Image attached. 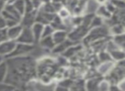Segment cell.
Wrapping results in <instances>:
<instances>
[{
	"label": "cell",
	"mask_w": 125,
	"mask_h": 91,
	"mask_svg": "<svg viewBox=\"0 0 125 91\" xmlns=\"http://www.w3.org/2000/svg\"><path fill=\"white\" fill-rule=\"evenodd\" d=\"M109 32L111 34H112L113 36L123 34H124V25L121 24V23H116V24L111 25Z\"/></svg>",
	"instance_id": "19"
},
{
	"label": "cell",
	"mask_w": 125,
	"mask_h": 91,
	"mask_svg": "<svg viewBox=\"0 0 125 91\" xmlns=\"http://www.w3.org/2000/svg\"><path fill=\"white\" fill-rule=\"evenodd\" d=\"M102 80V78H98V77H94L84 83V88L86 91H99V82Z\"/></svg>",
	"instance_id": "11"
},
{
	"label": "cell",
	"mask_w": 125,
	"mask_h": 91,
	"mask_svg": "<svg viewBox=\"0 0 125 91\" xmlns=\"http://www.w3.org/2000/svg\"><path fill=\"white\" fill-rule=\"evenodd\" d=\"M31 91H32V90H31Z\"/></svg>",
	"instance_id": "45"
},
{
	"label": "cell",
	"mask_w": 125,
	"mask_h": 91,
	"mask_svg": "<svg viewBox=\"0 0 125 91\" xmlns=\"http://www.w3.org/2000/svg\"><path fill=\"white\" fill-rule=\"evenodd\" d=\"M89 28L83 25H79L75 27L70 33H68V39L72 42H76L80 40H82L87 35Z\"/></svg>",
	"instance_id": "4"
},
{
	"label": "cell",
	"mask_w": 125,
	"mask_h": 91,
	"mask_svg": "<svg viewBox=\"0 0 125 91\" xmlns=\"http://www.w3.org/2000/svg\"><path fill=\"white\" fill-rule=\"evenodd\" d=\"M110 2L116 7V10H124V0H110Z\"/></svg>",
	"instance_id": "31"
},
{
	"label": "cell",
	"mask_w": 125,
	"mask_h": 91,
	"mask_svg": "<svg viewBox=\"0 0 125 91\" xmlns=\"http://www.w3.org/2000/svg\"><path fill=\"white\" fill-rule=\"evenodd\" d=\"M8 73V65L6 60H4L0 64V82L4 81Z\"/></svg>",
	"instance_id": "24"
},
{
	"label": "cell",
	"mask_w": 125,
	"mask_h": 91,
	"mask_svg": "<svg viewBox=\"0 0 125 91\" xmlns=\"http://www.w3.org/2000/svg\"><path fill=\"white\" fill-rule=\"evenodd\" d=\"M109 86H110V82L107 80H101L99 82V91H109Z\"/></svg>",
	"instance_id": "32"
},
{
	"label": "cell",
	"mask_w": 125,
	"mask_h": 91,
	"mask_svg": "<svg viewBox=\"0 0 125 91\" xmlns=\"http://www.w3.org/2000/svg\"><path fill=\"white\" fill-rule=\"evenodd\" d=\"M55 30L53 29L52 26L50 24H47V25H44V28H43V31H42V35H41V38H45V37H48V36H52V34Z\"/></svg>",
	"instance_id": "26"
},
{
	"label": "cell",
	"mask_w": 125,
	"mask_h": 91,
	"mask_svg": "<svg viewBox=\"0 0 125 91\" xmlns=\"http://www.w3.org/2000/svg\"><path fill=\"white\" fill-rule=\"evenodd\" d=\"M115 65V64L113 63V61H109V62H104L102 63L99 67V72L102 75H107L111 70L113 68V66Z\"/></svg>",
	"instance_id": "17"
},
{
	"label": "cell",
	"mask_w": 125,
	"mask_h": 91,
	"mask_svg": "<svg viewBox=\"0 0 125 91\" xmlns=\"http://www.w3.org/2000/svg\"><path fill=\"white\" fill-rule=\"evenodd\" d=\"M58 84L63 86V87L68 88V89H70V88L72 87V85L74 84V82H73V81H71V80H70V79H66V80L61 81V82H59Z\"/></svg>",
	"instance_id": "36"
},
{
	"label": "cell",
	"mask_w": 125,
	"mask_h": 91,
	"mask_svg": "<svg viewBox=\"0 0 125 91\" xmlns=\"http://www.w3.org/2000/svg\"><path fill=\"white\" fill-rule=\"evenodd\" d=\"M52 37L55 45L57 46L68 39V32L66 30H55Z\"/></svg>",
	"instance_id": "10"
},
{
	"label": "cell",
	"mask_w": 125,
	"mask_h": 91,
	"mask_svg": "<svg viewBox=\"0 0 125 91\" xmlns=\"http://www.w3.org/2000/svg\"><path fill=\"white\" fill-rule=\"evenodd\" d=\"M34 7H33V4H32L31 0H25V12L24 13H28L31 11H34Z\"/></svg>",
	"instance_id": "34"
},
{
	"label": "cell",
	"mask_w": 125,
	"mask_h": 91,
	"mask_svg": "<svg viewBox=\"0 0 125 91\" xmlns=\"http://www.w3.org/2000/svg\"><path fill=\"white\" fill-rule=\"evenodd\" d=\"M16 89V88L11 84L5 82H0V91H15Z\"/></svg>",
	"instance_id": "29"
},
{
	"label": "cell",
	"mask_w": 125,
	"mask_h": 91,
	"mask_svg": "<svg viewBox=\"0 0 125 91\" xmlns=\"http://www.w3.org/2000/svg\"><path fill=\"white\" fill-rule=\"evenodd\" d=\"M8 40L7 36V28H3V29H0V43L4 40Z\"/></svg>",
	"instance_id": "37"
},
{
	"label": "cell",
	"mask_w": 125,
	"mask_h": 91,
	"mask_svg": "<svg viewBox=\"0 0 125 91\" xmlns=\"http://www.w3.org/2000/svg\"><path fill=\"white\" fill-rule=\"evenodd\" d=\"M99 58L101 61V63H104V62H109V61H113L111 59V56H110L109 53L107 51H101L99 54Z\"/></svg>",
	"instance_id": "28"
},
{
	"label": "cell",
	"mask_w": 125,
	"mask_h": 91,
	"mask_svg": "<svg viewBox=\"0 0 125 91\" xmlns=\"http://www.w3.org/2000/svg\"><path fill=\"white\" fill-rule=\"evenodd\" d=\"M21 30H22V26H21L20 23L17 25H15V26L7 28L8 40H16V39L18 38V36H19L20 34H21Z\"/></svg>",
	"instance_id": "9"
},
{
	"label": "cell",
	"mask_w": 125,
	"mask_h": 91,
	"mask_svg": "<svg viewBox=\"0 0 125 91\" xmlns=\"http://www.w3.org/2000/svg\"><path fill=\"white\" fill-rule=\"evenodd\" d=\"M33 49V45H28V44L16 43L14 50L10 55L6 57V58H16V57H22L31 53Z\"/></svg>",
	"instance_id": "3"
},
{
	"label": "cell",
	"mask_w": 125,
	"mask_h": 91,
	"mask_svg": "<svg viewBox=\"0 0 125 91\" xmlns=\"http://www.w3.org/2000/svg\"><path fill=\"white\" fill-rule=\"evenodd\" d=\"M70 91H86L84 88V83H82V82H74L72 87L70 89Z\"/></svg>",
	"instance_id": "30"
},
{
	"label": "cell",
	"mask_w": 125,
	"mask_h": 91,
	"mask_svg": "<svg viewBox=\"0 0 125 91\" xmlns=\"http://www.w3.org/2000/svg\"><path fill=\"white\" fill-rule=\"evenodd\" d=\"M39 43L40 44L43 48L48 50H52L55 47V43H54L53 40H52V36H48V37H45V38H41L39 41Z\"/></svg>",
	"instance_id": "15"
},
{
	"label": "cell",
	"mask_w": 125,
	"mask_h": 91,
	"mask_svg": "<svg viewBox=\"0 0 125 91\" xmlns=\"http://www.w3.org/2000/svg\"><path fill=\"white\" fill-rule=\"evenodd\" d=\"M86 0H78V2H77L76 5L75 6V8L73 9L74 11V14L75 16H79L80 14H82V11H84L86 7Z\"/></svg>",
	"instance_id": "22"
},
{
	"label": "cell",
	"mask_w": 125,
	"mask_h": 91,
	"mask_svg": "<svg viewBox=\"0 0 125 91\" xmlns=\"http://www.w3.org/2000/svg\"><path fill=\"white\" fill-rule=\"evenodd\" d=\"M74 45V42H72L71 40H70L69 39H67L66 40H64L62 43L58 44V45L55 46V47L52 49V52L56 53H62L63 52H65L69 47H70L71 46Z\"/></svg>",
	"instance_id": "14"
},
{
	"label": "cell",
	"mask_w": 125,
	"mask_h": 91,
	"mask_svg": "<svg viewBox=\"0 0 125 91\" xmlns=\"http://www.w3.org/2000/svg\"><path fill=\"white\" fill-rule=\"evenodd\" d=\"M16 45V40H7L0 43V56L6 58L8 55H10L14 50L15 46Z\"/></svg>",
	"instance_id": "7"
},
{
	"label": "cell",
	"mask_w": 125,
	"mask_h": 91,
	"mask_svg": "<svg viewBox=\"0 0 125 91\" xmlns=\"http://www.w3.org/2000/svg\"><path fill=\"white\" fill-rule=\"evenodd\" d=\"M103 23H104V20L101 17L98 16H94V18H93L92 22H91V25H90V28H97V27H100L103 25Z\"/></svg>",
	"instance_id": "27"
},
{
	"label": "cell",
	"mask_w": 125,
	"mask_h": 91,
	"mask_svg": "<svg viewBox=\"0 0 125 91\" xmlns=\"http://www.w3.org/2000/svg\"><path fill=\"white\" fill-rule=\"evenodd\" d=\"M109 29L103 25L100 27H97V28H90L87 35L83 38V42L85 44H91L94 41L106 38L109 35Z\"/></svg>",
	"instance_id": "2"
},
{
	"label": "cell",
	"mask_w": 125,
	"mask_h": 91,
	"mask_svg": "<svg viewBox=\"0 0 125 91\" xmlns=\"http://www.w3.org/2000/svg\"><path fill=\"white\" fill-rule=\"evenodd\" d=\"M109 91H123L119 88L117 83H110Z\"/></svg>",
	"instance_id": "38"
},
{
	"label": "cell",
	"mask_w": 125,
	"mask_h": 91,
	"mask_svg": "<svg viewBox=\"0 0 125 91\" xmlns=\"http://www.w3.org/2000/svg\"><path fill=\"white\" fill-rule=\"evenodd\" d=\"M54 91H70V89H68V88H66V87H63V86L58 84V85L56 87V89Z\"/></svg>",
	"instance_id": "40"
},
{
	"label": "cell",
	"mask_w": 125,
	"mask_h": 91,
	"mask_svg": "<svg viewBox=\"0 0 125 91\" xmlns=\"http://www.w3.org/2000/svg\"><path fill=\"white\" fill-rule=\"evenodd\" d=\"M43 28H44V25L40 23H34L33 24V26L31 27V30H32V33H33L35 42H39L40 39H41Z\"/></svg>",
	"instance_id": "13"
},
{
	"label": "cell",
	"mask_w": 125,
	"mask_h": 91,
	"mask_svg": "<svg viewBox=\"0 0 125 91\" xmlns=\"http://www.w3.org/2000/svg\"><path fill=\"white\" fill-rule=\"evenodd\" d=\"M50 25L53 28L54 30H66V28L63 24V22L57 15H56L53 20L51 22Z\"/></svg>",
	"instance_id": "16"
},
{
	"label": "cell",
	"mask_w": 125,
	"mask_h": 91,
	"mask_svg": "<svg viewBox=\"0 0 125 91\" xmlns=\"http://www.w3.org/2000/svg\"><path fill=\"white\" fill-rule=\"evenodd\" d=\"M8 73L4 82L15 86L20 82L28 81L36 73L34 64L31 58L16 57L7 58Z\"/></svg>",
	"instance_id": "1"
},
{
	"label": "cell",
	"mask_w": 125,
	"mask_h": 91,
	"mask_svg": "<svg viewBox=\"0 0 125 91\" xmlns=\"http://www.w3.org/2000/svg\"><path fill=\"white\" fill-rule=\"evenodd\" d=\"M6 4H7V0H0V13L4 9Z\"/></svg>",
	"instance_id": "41"
},
{
	"label": "cell",
	"mask_w": 125,
	"mask_h": 91,
	"mask_svg": "<svg viewBox=\"0 0 125 91\" xmlns=\"http://www.w3.org/2000/svg\"><path fill=\"white\" fill-rule=\"evenodd\" d=\"M14 8L22 16L25 12V0H15L14 3L11 4Z\"/></svg>",
	"instance_id": "23"
},
{
	"label": "cell",
	"mask_w": 125,
	"mask_h": 91,
	"mask_svg": "<svg viewBox=\"0 0 125 91\" xmlns=\"http://www.w3.org/2000/svg\"><path fill=\"white\" fill-rule=\"evenodd\" d=\"M15 0H7V4H13L14 3Z\"/></svg>",
	"instance_id": "42"
},
{
	"label": "cell",
	"mask_w": 125,
	"mask_h": 91,
	"mask_svg": "<svg viewBox=\"0 0 125 91\" xmlns=\"http://www.w3.org/2000/svg\"><path fill=\"white\" fill-rule=\"evenodd\" d=\"M37 11L38 10H34L31 12L24 13L22 15L21 22H20V24L22 26V28H31L33 26V24L35 23V20H36Z\"/></svg>",
	"instance_id": "8"
},
{
	"label": "cell",
	"mask_w": 125,
	"mask_h": 91,
	"mask_svg": "<svg viewBox=\"0 0 125 91\" xmlns=\"http://www.w3.org/2000/svg\"><path fill=\"white\" fill-rule=\"evenodd\" d=\"M4 57H2V56H0V64L2 63V62H3V61H4Z\"/></svg>",
	"instance_id": "43"
},
{
	"label": "cell",
	"mask_w": 125,
	"mask_h": 91,
	"mask_svg": "<svg viewBox=\"0 0 125 91\" xmlns=\"http://www.w3.org/2000/svg\"><path fill=\"white\" fill-rule=\"evenodd\" d=\"M57 14H53V13H49L45 12L43 10L40 9L37 11V15H36V20L35 23H40L43 25H47L50 24L51 22L53 20V18L55 17V16Z\"/></svg>",
	"instance_id": "6"
},
{
	"label": "cell",
	"mask_w": 125,
	"mask_h": 91,
	"mask_svg": "<svg viewBox=\"0 0 125 91\" xmlns=\"http://www.w3.org/2000/svg\"><path fill=\"white\" fill-rule=\"evenodd\" d=\"M104 7L106 8V10H107L108 11H109L110 13H111V15L112 14H114L115 12H116V7H115L114 5H113L112 4H111L110 1H108V2H106L105 4H104Z\"/></svg>",
	"instance_id": "35"
},
{
	"label": "cell",
	"mask_w": 125,
	"mask_h": 91,
	"mask_svg": "<svg viewBox=\"0 0 125 91\" xmlns=\"http://www.w3.org/2000/svg\"><path fill=\"white\" fill-rule=\"evenodd\" d=\"M81 49H82L81 45H76V46L73 45V46H71L70 47H69L65 52L62 53V56L66 57V58H70V57L73 56L75 53H77L78 51H80Z\"/></svg>",
	"instance_id": "20"
},
{
	"label": "cell",
	"mask_w": 125,
	"mask_h": 91,
	"mask_svg": "<svg viewBox=\"0 0 125 91\" xmlns=\"http://www.w3.org/2000/svg\"><path fill=\"white\" fill-rule=\"evenodd\" d=\"M57 16H58L62 20H64V19H66V18H69V16H70V11L67 9H64V8H62V9L59 11Z\"/></svg>",
	"instance_id": "33"
},
{
	"label": "cell",
	"mask_w": 125,
	"mask_h": 91,
	"mask_svg": "<svg viewBox=\"0 0 125 91\" xmlns=\"http://www.w3.org/2000/svg\"><path fill=\"white\" fill-rule=\"evenodd\" d=\"M109 53L110 56H111V59L113 61H116L119 62L122 61V60H124V50L122 49L120 47H115L113 49H111L109 51H107Z\"/></svg>",
	"instance_id": "12"
},
{
	"label": "cell",
	"mask_w": 125,
	"mask_h": 91,
	"mask_svg": "<svg viewBox=\"0 0 125 91\" xmlns=\"http://www.w3.org/2000/svg\"><path fill=\"white\" fill-rule=\"evenodd\" d=\"M3 28H7V26H6V22L4 18L0 15V29H3Z\"/></svg>",
	"instance_id": "39"
},
{
	"label": "cell",
	"mask_w": 125,
	"mask_h": 91,
	"mask_svg": "<svg viewBox=\"0 0 125 91\" xmlns=\"http://www.w3.org/2000/svg\"><path fill=\"white\" fill-rule=\"evenodd\" d=\"M4 11H7L8 13H10V15H12L14 17H16L17 20H19L20 22H21V15L20 14L19 12H18L17 11H16V9L14 8V6L12 5V4H6L5 7H4Z\"/></svg>",
	"instance_id": "21"
},
{
	"label": "cell",
	"mask_w": 125,
	"mask_h": 91,
	"mask_svg": "<svg viewBox=\"0 0 125 91\" xmlns=\"http://www.w3.org/2000/svg\"><path fill=\"white\" fill-rule=\"evenodd\" d=\"M16 43L28 44V45H33L35 43L31 28H22L21 34L16 40Z\"/></svg>",
	"instance_id": "5"
},
{
	"label": "cell",
	"mask_w": 125,
	"mask_h": 91,
	"mask_svg": "<svg viewBox=\"0 0 125 91\" xmlns=\"http://www.w3.org/2000/svg\"><path fill=\"white\" fill-rule=\"evenodd\" d=\"M15 91H19V90H18V89H16V90H15Z\"/></svg>",
	"instance_id": "44"
},
{
	"label": "cell",
	"mask_w": 125,
	"mask_h": 91,
	"mask_svg": "<svg viewBox=\"0 0 125 91\" xmlns=\"http://www.w3.org/2000/svg\"><path fill=\"white\" fill-rule=\"evenodd\" d=\"M112 41L114 42L117 46H119L120 48L123 49V48H124V34L113 36Z\"/></svg>",
	"instance_id": "25"
},
{
	"label": "cell",
	"mask_w": 125,
	"mask_h": 91,
	"mask_svg": "<svg viewBox=\"0 0 125 91\" xmlns=\"http://www.w3.org/2000/svg\"><path fill=\"white\" fill-rule=\"evenodd\" d=\"M96 14H97L98 16L101 17L103 20L104 19H108L111 17V14L109 12V11L106 10V8L104 7V4H101V5H99V7L96 10Z\"/></svg>",
	"instance_id": "18"
}]
</instances>
